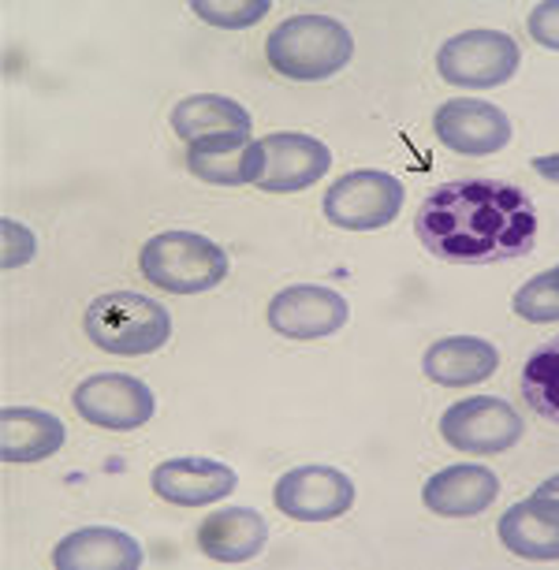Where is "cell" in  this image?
<instances>
[{
  "instance_id": "1",
  "label": "cell",
  "mask_w": 559,
  "mask_h": 570,
  "mask_svg": "<svg viewBox=\"0 0 559 570\" xmlns=\"http://www.w3.org/2000/svg\"><path fill=\"white\" fill-rule=\"evenodd\" d=\"M422 246L451 265H492L533 250L537 209L522 187L470 176L437 187L414 217Z\"/></svg>"
},
{
  "instance_id": "2",
  "label": "cell",
  "mask_w": 559,
  "mask_h": 570,
  "mask_svg": "<svg viewBox=\"0 0 559 570\" xmlns=\"http://www.w3.org/2000/svg\"><path fill=\"white\" fill-rule=\"evenodd\" d=\"M268 68L295 82L332 79L354 57V38L340 19L328 16H295L280 23L265 41Z\"/></svg>"
},
{
  "instance_id": "3",
  "label": "cell",
  "mask_w": 559,
  "mask_h": 570,
  "mask_svg": "<svg viewBox=\"0 0 559 570\" xmlns=\"http://www.w3.org/2000/svg\"><path fill=\"white\" fill-rule=\"evenodd\" d=\"M143 276L154 287L171 295H198L217 287L228 276V254L206 235L195 232H165L143 246Z\"/></svg>"
},
{
  "instance_id": "4",
  "label": "cell",
  "mask_w": 559,
  "mask_h": 570,
  "mask_svg": "<svg viewBox=\"0 0 559 570\" xmlns=\"http://www.w3.org/2000/svg\"><path fill=\"white\" fill-rule=\"evenodd\" d=\"M86 336L109 354H154L171 336L168 309L146 295L112 292L86 309Z\"/></svg>"
},
{
  "instance_id": "5",
  "label": "cell",
  "mask_w": 559,
  "mask_h": 570,
  "mask_svg": "<svg viewBox=\"0 0 559 570\" xmlns=\"http://www.w3.org/2000/svg\"><path fill=\"white\" fill-rule=\"evenodd\" d=\"M440 79L467 90H492L519 71V46L503 30H467L451 38L437 57Z\"/></svg>"
},
{
  "instance_id": "6",
  "label": "cell",
  "mask_w": 559,
  "mask_h": 570,
  "mask_svg": "<svg viewBox=\"0 0 559 570\" xmlns=\"http://www.w3.org/2000/svg\"><path fill=\"white\" fill-rule=\"evenodd\" d=\"M403 209V183L389 171H351L332 183L325 195V217L347 232H377L400 217Z\"/></svg>"
},
{
  "instance_id": "7",
  "label": "cell",
  "mask_w": 559,
  "mask_h": 570,
  "mask_svg": "<svg viewBox=\"0 0 559 570\" xmlns=\"http://www.w3.org/2000/svg\"><path fill=\"white\" fill-rule=\"evenodd\" d=\"M522 414L497 395H474V400L451 403L440 417V436L451 448L470 455H500L522 440Z\"/></svg>"
},
{
  "instance_id": "8",
  "label": "cell",
  "mask_w": 559,
  "mask_h": 570,
  "mask_svg": "<svg viewBox=\"0 0 559 570\" xmlns=\"http://www.w3.org/2000/svg\"><path fill=\"white\" fill-rule=\"evenodd\" d=\"M154 392L138 376L127 373H94L75 389V411L90 425L116 429V433H131L143 429L154 417Z\"/></svg>"
},
{
  "instance_id": "9",
  "label": "cell",
  "mask_w": 559,
  "mask_h": 570,
  "mask_svg": "<svg viewBox=\"0 0 559 570\" xmlns=\"http://www.w3.org/2000/svg\"><path fill=\"white\" fill-rule=\"evenodd\" d=\"M354 481L336 466H295L276 481V508L295 522H328L347 514Z\"/></svg>"
},
{
  "instance_id": "10",
  "label": "cell",
  "mask_w": 559,
  "mask_h": 570,
  "mask_svg": "<svg viewBox=\"0 0 559 570\" xmlns=\"http://www.w3.org/2000/svg\"><path fill=\"white\" fill-rule=\"evenodd\" d=\"M351 306L347 298L321 284H295L284 287L268 303V325L287 340H321L347 325Z\"/></svg>"
},
{
  "instance_id": "11",
  "label": "cell",
  "mask_w": 559,
  "mask_h": 570,
  "mask_svg": "<svg viewBox=\"0 0 559 570\" xmlns=\"http://www.w3.org/2000/svg\"><path fill=\"white\" fill-rule=\"evenodd\" d=\"M262 146H265V168H262V176H257V187L268 190V195H295V190H306L332 168V154L321 138L284 131V135L262 138Z\"/></svg>"
},
{
  "instance_id": "12",
  "label": "cell",
  "mask_w": 559,
  "mask_h": 570,
  "mask_svg": "<svg viewBox=\"0 0 559 570\" xmlns=\"http://www.w3.org/2000/svg\"><path fill=\"white\" fill-rule=\"evenodd\" d=\"M433 127H437V138L448 149H455V154H470V157L500 154V149L511 142L508 112L497 109V105H489V101L455 98V101L440 105Z\"/></svg>"
},
{
  "instance_id": "13",
  "label": "cell",
  "mask_w": 559,
  "mask_h": 570,
  "mask_svg": "<svg viewBox=\"0 0 559 570\" xmlns=\"http://www.w3.org/2000/svg\"><path fill=\"white\" fill-rule=\"evenodd\" d=\"M239 478L217 459H168L154 470V492L179 508H202L232 497Z\"/></svg>"
},
{
  "instance_id": "14",
  "label": "cell",
  "mask_w": 559,
  "mask_h": 570,
  "mask_svg": "<svg viewBox=\"0 0 559 570\" xmlns=\"http://www.w3.org/2000/svg\"><path fill=\"white\" fill-rule=\"evenodd\" d=\"M500 497V478L489 466H474V462H462V466H448L433 473L425 481V508L444 519H470L492 508V500Z\"/></svg>"
},
{
  "instance_id": "15",
  "label": "cell",
  "mask_w": 559,
  "mask_h": 570,
  "mask_svg": "<svg viewBox=\"0 0 559 570\" xmlns=\"http://www.w3.org/2000/svg\"><path fill=\"white\" fill-rule=\"evenodd\" d=\"M500 541L519 559L552 563L559 559V500L556 497H530L500 519Z\"/></svg>"
},
{
  "instance_id": "16",
  "label": "cell",
  "mask_w": 559,
  "mask_h": 570,
  "mask_svg": "<svg viewBox=\"0 0 559 570\" xmlns=\"http://www.w3.org/2000/svg\"><path fill=\"white\" fill-rule=\"evenodd\" d=\"M187 168L206 183L243 187V183H257V176H262L265 146L254 142L251 135L209 138V142H195L187 149Z\"/></svg>"
},
{
  "instance_id": "17",
  "label": "cell",
  "mask_w": 559,
  "mask_h": 570,
  "mask_svg": "<svg viewBox=\"0 0 559 570\" xmlns=\"http://www.w3.org/2000/svg\"><path fill=\"white\" fill-rule=\"evenodd\" d=\"M52 567L60 570H138L143 548L135 537H127L109 525H90L71 537H63L52 552Z\"/></svg>"
},
{
  "instance_id": "18",
  "label": "cell",
  "mask_w": 559,
  "mask_h": 570,
  "mask_svg": "<svg viewBox=\"0 0 559 570\" xmlns=\"http://www.w3.org/2000/svg\"><path fill=\"white\" fill-rule=\"evenodd\" d=\"M68 429L57 414L30 411V406H4L0 411V459L4 462H41L63 448Z\"/></svg>"
},
{
  "instance_id": "19",
  "label": "cell",
  "mask_w": 559,
  "mask_h": 570,
  "mask_svg": "<svg viewBox=\"0 0 559 570\" xmlns=\"http://www.w3.org/2000/svg\"><path fill=\"white\" fill-rule=\"evenodd\" d=\"M268 525L251 508H224L213 511L206 522L198 525V548L217 563H246L265 548Z\"/></svg>"
},
{
  "instance_id": "20",
  "label": "cell",
  "mask_w": 559,
  "mask_h": 570,
  "mask_svg": "<svg viewBox=\"0 0 559 570\" xmlns=\"http://www.w3.org/2000/svg\"><path fill=\"white\" fill-rule=\"evenodd\" d=\"M422 365L433 384L462 389V384H478L497 373L500 351L492 347L489 340H478V336H448V340H437L433 347L425 351Z\"/></svg>"
},
{
  "instance_id": "21",
  "label": "cell",
  "mask_w": 559,
  "mask_h": 570,
  "mask_svg": "<svg viewBox=\"0 0 559 570\" xmlns=\"http://www.w3.org/2000/svg\"><path fill=\"white\" fill-rule=\"evenodd\" d=\"M251 112L239 101L220 98V94H198V98H187L171 109V131L187 138L190 146L224 135H251Z\"/></svg>"
},
{
  "instance_id": "22",
  "label": "cell",
  "mask_w": 559,
  "mask_h": 570,
  "mask_svg": "<svg viewBox=\"0 0 559 570\" xmlns=\"http://www.w3.org/2000/svg\"><path fill=\"white\" fill-rule=\"evenodd\" d=\"M522 400L559 425V340L541 343L522 365Z\"/></svg>"
},
{
  "instance_id": "23",
  "label": "cell",
  "mask_w": 559,
  "mask_h": 570,
  "mask_svg": "<svg viewBox=\"0 0 559 570\" xmlns=\"http://www.w3.org/2000/svg\"><path fill=\"white\" fill-rule=\"evenodd\" d=\"M514 314L533 321V325H548V321H559V265L548 268V273L526 279L514 295Z\"/></svg>"
},
{
  "instance_id": "24",
  "label": "cell",
  "mask_w": 559,
  "mask_h": 570,
  "mask_svg": "<svg viewBox=\"0 0 559 570\" xmlns=\"http://www.w3.org/2000/svg\"><path fill=\"white\" fill-rule=\"evenodd\" d=\"M195 16L213 27H254L257 19L268 16V0H246V4H220V0H198Z\"/></svg>"
},
{
  "instance_id": "25",
  "label": "cell",
  "mask_w": 559,
  "mask_h": 570,
  "mask_svg": "<svg viewBox=\"0 0 559 570\" xmlns=\"http://www.w3.org/2000/svg\"><path fill=\"white\" fill-rule=\"evenodd\" d=\"M526 27H530V38L537 46L559 52V0H545V4H537L530 19H526Z\"/></svg>"
},
{
  "instance_id": "26",
  "label": "cell",
  "mask_w": 559,
  "mask_h": 570,
  "mask_svg": "<svg viewBox=\"0 0 559 570\" xmlns=\"http://www.w3.org/2000/svg\"><path fill=\"white\" fill-rule=\"evenodd\" d=\"M4 228V268H19V265H27V262H35V235H30L27 224H19V220H4L0 224Z\"/></svg>"
},
{
  "instance_id": "27",
  "label": "cell",
  "mask_w": 559,
  "mask_h": 570,
  "mask_svg": "<svg viewBox=\"0 0 559 570\" xmlns=\"http://www.w3.org/2000/svg\"><path fill=\"white\" fill-rule=\"evenodd\" d=\"M530 168H533L541 179L559 183V154H552V157H533V160H530Z\"/></svg>"
},
{
  "instance_id": "28",
  "label": "cell",
  "mask_w": 559,
  "mask_h": 570,
  "mask_svg": "<svg viewBox=\"0 0 559 570\" xmlns=\"http://www.w3.org/2000/svg\"><path fill=\"white\" fill-rule=\"evenodd\" d=\"M537 492H541V497H556L559 500V473H556V478H548Z\"/></svg>"
}]
</instances>
